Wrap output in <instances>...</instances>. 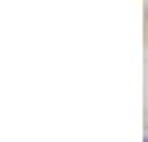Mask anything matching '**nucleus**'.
Masks as SVG:
<instances>
[{
	"label": "nucleus",
	"mask_w": 148,
	"mask_h": 142,
	"mask_svg": "<svg viewBox=\"0 0 148 142\" xmlns=\"http://www.w3.org/2000/svg\"><path fill=\"white\" fill-rule=\"evenodd\" d=\"M145 142H148V137H145Z\"/></svg>",
	"instance_id": "nucleus-1"
}]
</instances>
